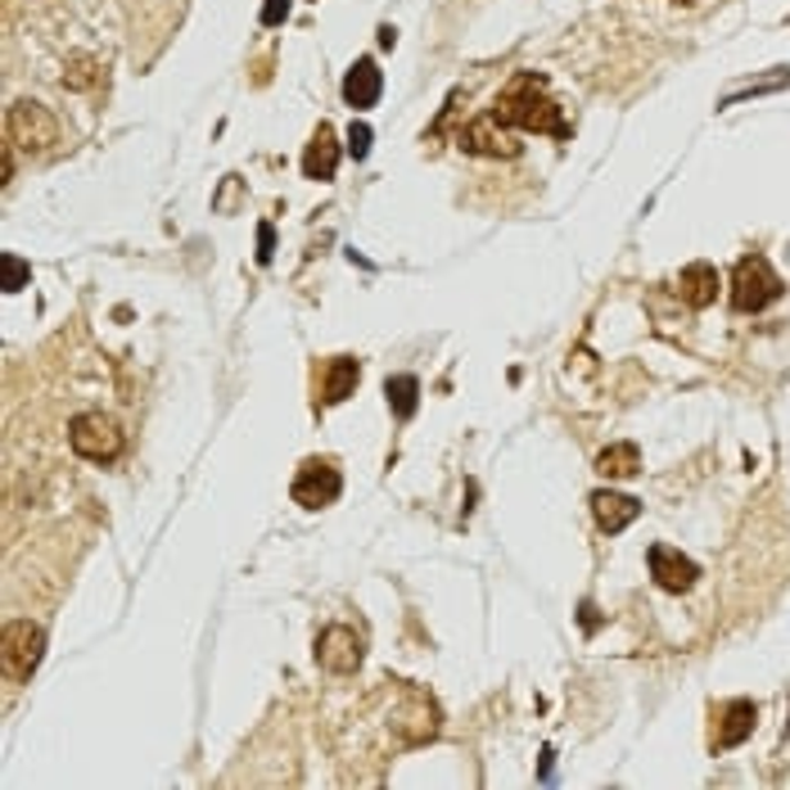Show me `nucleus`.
<instances>
[{"instance_id":"obj_1","label":"nucleus","mask_w":790,"mask_h":790,"mask_svg":"<svg viewBox=\"0 0 790 790\" xmlns=\"http://www.w3.org/2000/svg\"><path fill=\"white\" fill-rule=\"evenodd\" d=\"M492 118L502 127H520V131H542V136H574V122L561 114V105L547 95V77L537 73H520L492 105Z\"/></svg>"},{"instance_id":"obj_15","label":"nucleus","mask_w":790,"mask_h":790,"mask_svg":"<svg viewBox=\"0 0 790 790\" xmlns=\"http://www.w3.org/2000/svg\"><path fill=\"white\" fill-rule=\"evenodd\" d=\"M357 380H362V362L357 357H330L325 362V384H321V403L339 407L357 388Z\"/></svg>"},{"instance_id":"obj_6","label":"nucleus","mask_w":790,"mask_h":790,"mask_svg":"<svg viewBox=\"0 0 790 790\" xmlns=\"http://www.w3.org/2000/svg\"><path fill=\"white\" fill-rule=\"evenodd\" d=\"M293 502H299L303 511H321V506H330L339 492H343V479H339V466L334 461H325V457H308L303 466H299V474H293Z\"/></svg>"},{"instance_id":"obj_12","label":"nucleus","mask_w":790,"mask_h":790,"mask_svg":"<svg viewBox=\"0 0 790 790\" xmlns=\"http://www.w3.org/2000/svg\"><path fill=\"white\" fill-rule=\"evenodd\" d=\"M755 723H759V705H755V701H727L723 714H718L714 746H718V750H732V746H740V740H750Z\"/></svg>"},{"instance_id":"obj_19","label":"nucleus","mask_w":790,"mask_h":790,"mask_svg":"<svg viewBox=\"0 0 790 790\" xmlns=\"http://www.w3.org/2000/svg\"><path fill=\"white\" fill-rule=\"evenodd\" d=\"M0 267H6V293H19L28 285V276H32V267L19 254H6V258H0Z\"/></svg>"},{"instance_id":"obj_10","label":"nucleus","mask_w":790,"mask_h":790,"mask_svg":"<svg viewBox=\"0 0 790 790\" xmlns=\"http://www.w3.org/2000/svg\"><path fill=\"white\" fill-rule=\"evenodd\" d=\"M587 506H591V515H597V524H601L606 533H623V529L641 515V502H637V498H628V492H610V488L591 492Z\"/></svg>"},{"instance_id":"obj_11","label":"nucleus","mask_w":790,"mask_h":790,"mask_svg":"<svg viewBox=\"0 0 790 790\" xmlns=\"http://www.w3.org/2000/svg\"><path fill=\"white\" fill-rule=\"evenodd\" d=\"M339 154H343V145H339L334 127L321 122V127L312 131V140H308V150H303V172H308L312 181H330V177L339 172Z\"/></svg>"},{"instance_id":"obj_5","label":"nucleus","mask_w":790,"mask_h":790,"mask_svg":"<svg viewBox=\"0 0 790 790\" xmlns=\"http://www.w3.org/2000/svg\"><path fill=\"white\" fill-rule=\"evenodd\" d=\"M6 136H10L14 145H23L28 154H51L55 145H60V122H55V114L45 109V105H36V100H19V105L10 109Z\"/></svg>"},{"instance_id":"obj_21","label":"nucleus","mask_w":790,"mask_h":790,"mask_svg":"<svg viewBox=\"0 0 790 790\" xmlns=\"http://www.w3.org/2000/svg\"><path fill=\"white\" fill-rule=\"evenodd\" d=\"M271 254H276V226H271V222H258V263L267 267Z\"/></svg>"},{"instance_id":"obj_3","label":"nucleus","mask_w":790,"mask_h":790,"mask_svg":"<svg viewBox=\"0 0 790 790\" xmlns=\"http://www.w3.org/2000/svg\"><path fill=\"white\" fill-rule=\"evenodd\" d=\"M45 655V628L32 619H10L0 632V669L10 682H28Z\"/></svg>"},{"instance_id":"obj_22","label":"nucleus","mask_w":790,"mask_h":790,"mask_svg":"<svg viewBox=\"0 0 790 790\" xmlns=\"http://www.w3.org/2000/svg\"><path fill=\"white\" fill-rule=\"evenodd\" d=\"M285 14H289V0H267L263 6V28H280Z\"/></svg>"},{"instance_id":"obj_24","label":"nucleus","mask_w":790,"mask_h":790,"mask_svg":"<svg viewBox=\"0 0 790 790\" xmlns=\"http://www.w3.org/2000/svg\"><path fill=\"white\" fill-rule=\"evenodd\" d=\"M677 6H691V0H677Z\"/></svg>"},{"instance_id":"obj_9","label":"nucleus","mask_w":790,"mask_h":790,"mask_svg":"<svg viewBox=\"0 0 790 790\" xmlns=\"http://www.w3.org/2000/svg\"><path fill=\"white\" fill-rule=\"evenodd\" d=\"M647 565H651V578H655L664 591H673V597L691 591V587H696V578H701L696 561H686L677 547H669V542H655V547L647 552Z\"/></svg>"},{"instance_id":"obj_8","label":"nucleus","mask_w":790,"mask_h":790,"mask_svg":"<svg viewBox=\"0 0 790 790\" xmlns=\"http://www.w3.org/2000/svg\"><path fill=\"white\" fill-rule=\"evenodd\" d=\"M457 145H461L466 154H483V159H515V154H520V136H515L511 127H502L492 114L466 122L461 136H457Z\"/></svg>"},{"instance_id":"obj_2","label":"nucleus","mask_w":790,"mask_h":790,"mask_svg":"<svg viewBox=\"0 0 790 790\" xmlns=\"http://www.w3.org/2000/svg\"><path fill=\"white\" fill-rule=\"evenodd\" d=\"M781 276L772 271V263L764 254H750L740 258L736 271H732V308L736 312H764L781 299Z\"/></svg>"},{"instance_id":"obj_13","label":"nucleus","mask_w":790,"mask_h":790,"mask_svg":"<svg viewBox=\"0 0 790 790\" xmlns=\"http://www.w3.org/2000/svg\"><path fill=\"white\" fill-rule=\"evenodd\" d=\"M380 90H384V73L375 60H357L349 68V77H343V100H349L353 109H371L380 100Z\"/></svg>"},{"instance_id":"obj_4","label":"nucleus","mask_w":790,"mask_h":790,"mask_svg":"<svg viewBox=\"0 0 790 790\" xmlns=\"http://www.w3.org/2000/svg\"><path fill=\"white\" fill-rule=\"evenodd\" d=\"M68 442L86 461H118L122 457V425L105 412H82L68 420Z\"/></svg>"},{"instance_id":"obj_18","label":"nucleus","mask_w":790,"mask_h":790,"mask_svg":"<svg viewBox=\"0 0 790 790\" xmlns=\"http://www.w3.org/2000/svg\"><path fill=\"white\" fill-rule=\"evenodd\" d=\"M790 86V68H772V77H759V82H746V86H736L732 95H723L718 109H732L740 100H755V95H772V90H786Z\"/></svg>"},{"instance_id":"obj_14","label":"nucleus","mask_w":790,"mask_h":790,"mask_svg":"<svg viewBox=\"0 0 790 790\" xmlns=\"http://www.w3.org/2000/svg\"><path fill=\"white\" fill-rule=\"evenodd\" d=\"M677 293H682V303L686 308H709L714 299H718V271L709 267V263H691V267H682V276H677Z\"/></svg>"},{"instance_id":"obj_20","label":"nucleus","mask_w":790,"mask_h":790,"mask_svg":"<svg viewBox=\"0 0 790 790\" xmlns=\"http://www.w3.org/2000/svg\"><path fill=\"white\" fill-rule=\"evenodd\" d=\"M371 140H375L371 122L353 118V127H349V154H353V159H366V154H371Z\"/></svg>"},{"instance_id":"obj_7","label":"nucleus","mask_w":790,"mask_h":790,"mask_svg":"<svg viewBox=\"0 0 790 790\" xmlns=\"http://www.w3.org/2000/svg\"><path fill=\"white\" fill-rule=\"evenodd\" d=\"M366 660V641L357 628L349 623H330L321 637H317V664L325 673H357Z\"/></svg>"},{"instance_id":"obj_16","label":"nucleus","mask_w":790,"mask_h":790,"mask_svg":"<svg viewBox=\"0 0 790 790\" xmlns=\"http://www.w3.org/2000/svg\"><path fill=\"white\" fill-rule=\"evenodd\" d=\"M384 398H388V412L398 420H412L416 407H420V380L416 375H388L384 380Z\"/></svg>"},{"instance_id":"obj_23","label":"nucleus","mask_w":790,"mask_h":790,"mask_svg":"<svg viewBox=\"0 0 790 790\" xmlns=\"http://www.w3.org/2000/svg\"><path fill=\"white\" fill-rule=\"evenodd\" d=\"M393 41H398V32H393V28H380V45H384V51H393Z\"/></svg>"},{"instance_id":"obj_17","label":"nucleus","mask_w":790,"mask_h":790,"mask_svg":"<svg viewBox=\"0 0 790 790\" xmlns=\"http://www.w3.org/2000/svg\"><path fill=\"white\" fill-rule=\"evenodd\" d=\"M637 470H641L637 442H610V448L597 457V474H606V479H632Z\"/></svg>"}]
</instances>
